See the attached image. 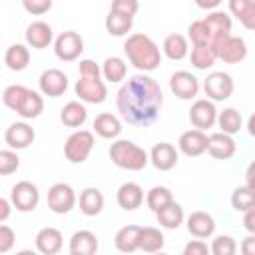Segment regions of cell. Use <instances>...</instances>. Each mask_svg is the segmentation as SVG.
<instances>
[{
	"instance_id": "47",
	"label": "cell",
	"mask_w": 255,
	"mask_h": 255,
	"mask_svg": "<svg viewBox=\"0 0 255 255\" xmlns=\"http://www.w3.org/2000/svg\"><path fill=\"white\" fill-rule=\"evenodd\" d=\"M78 70H80V76H88V78H100L102 76V68L94 60H82Z\"/></svg>"
},
{
	"instance_id": "26",
	"label": "cell",
	"mask_w": 255,
	"mask_h": 255,
	"mask_svg": "<svg viewBox=\"0 0 255 255\" xmlns=\"http://www.w3.org/2000/svg\"><path fill=\"white\" fill-rule=\"evenodd\" d=\"M94 131L100 137H104V139H114V137H118L122 133V122L114 114L104 112V114L96 116V120H94Z\"/></svg>"
},
{
	"instance_id": "52",
	"label": "cell",
	"mask_w": 255,
	"mask_h": 255,
	"mask_svg": "<svg viewBox=\"0 0 255 255\" xmlns=\"http://www.w3.org/2000/svg\"><path fill=\"white\" fill-rule=\"evenodd\" d=\"M223 0H195V6L201 10H215Z\"/></svg>"
},
{
	"instance_id": "16",
	"label": "cell",
	"mask_w": 255,
	"mask_h": 255,
	"mask_svg": "<svg viewBox=\"0 0 255 255\" xmlns=\"http://www.w3.org/2000/svg\"><path fill=\"white\" fill-rule=\"evenodd\" d=\"M149 161H151V165H153L155 169H159V171H169V169H173L175 163H177V149H175L171 143H167V141H159V143H155V145L151 147V151H149Z\"/></svg>"
},
{
	"instance_id": "6",
	"label": "cell",
	"mask_w": 255,
	"mask_h": 255,
	"mask_svg": "<svg viewBox=\"0 0 255 255\" xmlns=\"http://www.w3.org/2000/svg\"><path fill=\"white\" fill-rule=\"evenodd\" d=\"M213 44H215V50H217V58L225 64H239L247 58V44L239 36L229 34V36H225V38H221Z\"/></svg>"
},
{
	"instance_id": "30",
	"label": "cell",
	"mask_w": 255,
	"mask_h": 255,
	"mask_svg": "<svg viewBox=\"0 0 255 255\" xmlns=\"http://www.w3.org/2000/svg\"><path fill=\"white\" fill-rule=\"evenodd\" d=\"M4 64L12 72H22L30 64V52L24 44H12L4 54Z\"/></svg>"
},
{
	"instance_id": "44",
	"label": "cell",
	"mask_w": 255,
	"mask_h": 255,
	"mask_svg": "<svg viewBox=\"0 0 255 255\" xmlns=\"http://www.w3.org/2000/svg\"><path fill=\"white\" fill-rule=\"evenodd\" d=\"M22 6L32 16H42L52 8V0H22Z\"/></svg>"
},
{
	"instance_id": "11",
	"label": "cell",
	"mask_w": 255,
	"mask_h": 255,
	"mask_svg": "<svg viewBox=\"0 0 255 255\" xmlns=\"http://www.w3.org/2000/svg\"><path fill=\"white\" fill-rule=\"evenodd\" d=\"M38 86H40V92L44 96L60 98L68 90V76L62 70H58V68H50V70H44L40 74Z\"/></svg>"
},
{
	"instance_id": "46",
	"label": "cell",
	"mask_w": 255,
	"mask_h": 255,
	"mask_svg": "<svg viewBox=\"0 0 255 255\" xmlns=\"http://www.w3.org/2000/svg\"><path fill=\"white\" fill-rule=\"evenodd\" d=\"M16 241V233L8 225H0V253H8Z\"/></svg>"
},
{
	"instance_id": "45",
	"label": "cell",
	"mask_w": 255,
	"mask_h": 255,
	"mask_svg": "<svg viewBox=\"0 0 255 255\" xmlns=\"http://www.w3.org/2000/svg\"><path fill=\"white\" fill-rule=\"evenodd\" d=\"M110 10L133 18L135 12L139 10V2H137V0H112V8H110Z\"/></svg>"
},
{
	"instance_id": "14",
	"label": "cell",
	"mask_w": 255,
	"mask_h": 255,
	"mask_svg": "<svg viewBox=\"0 0 255 255\" xmlns=\"http://www.w3.org/2000/svg\"><path fill=\"white\" fill-rule=\"evenodd\" d=\"M207 139L209 135L203 133V129H187L179 135V141H177V147L183 155L187 157H197L201 153L207 151Z\"/></svg>"
},
{
	"instance_id": "40",
	"label": "cell",
	"mask_w": 255,
	"mask_h": 255,
	"mask_svg": "<svg viewBox=\"0 0 255 255\" xmlns=\"http://www.w3.org/2000/svg\"><path fill=\"white\" fill-rule=\"evenodd\" d=\"M187 36H189V40H191L193 46L213 42L211 30H209V26L205 24V20H195V22H191L189 28H187Z\"/></svg>"
},
{
	"instance_id": "37",
	"label": "cell",
	"mask_w": 255,
	"mask_h": 255,
	"mask_svg": "<svg viewBox=\"0 0 255 255\" xmlns=\"http://www.w3.org/2000/svg\"><path fill=\"white\" fill-rule=\"evenodd\" d=\"M217 126H219L221 131L233 135V133H237V131L241 129V126H243L241 114H239L235 108H225L223 112L217 114Z\"/></svg>"
},
{
	"instance_id": "3",
	"label": "cell",
	"mask_w": 255,
	"mask_h": 255,
	"mask_svg": "<svg viewBox=\"0 0 255 255\" xmlns=\"http://www.w3.org/2000/svg\"><path fill=\"white\" fill-rule=\"evenodd\" d=\"M110 159L120 169L139 171L149 163V153L129 139H118L110 145Z\"/></svg>"
},
{
	"instance_id": "2",
	"label": "cell",
	"mask_w": 255,
	"mask_h": 255,
	"mask_svg": "<svg viewBox=\"0 0 255 255\" xmlns=\"http://www.w3.org/2000/svg\"><path fill=\"white\" fill-rule=\"evenodd\" d=\"M124 52L133 68L139 72H153L161 64V52L157 44L145 34H131L124 42Z\"/></svg>"
},
{
	"instance_id": "53",
	"label": "cell",
	"mask_w": 255,
	"mask_h": 255,
	"mask_svg": "<svg viewBox=\"0 0 255 255\" xmlns=\"http://www.w3.org/2000/svg\"><path fill=\"white\" fill-rule=\"evenodd\" d=\"M10 203L12 201H8L6 197L0 199V221H6L8 219V215H10Z\"/></svg>"
},
{
	"instance_id": "32",
	"label": "cell",
	"mask_w": 255,
	"mask_h": 255,
	"mask_svg": "<svg viewBox=\"0 0 255 255\" xmlns=\"http://www.w3.org/2000/svg\"><path fill=\"white\" fill-rule=\"evenodd\" d=\"M163 54L169 58V60H173V62H179V60H183L185 56H187V52H189V46H187V40H185V36H181V34H169V36H165V40H163Z\"/></svg>"
},
{
	"instance_id": "15",
	"label": "cell",
	"mask_w": 255,
	"mask_h": 255,
	"mask_svg": "<svg viewBox=\"0 0 255 255\" xmlns=\"http://www.w3.org/2000/svg\"><path fill=\"white\" fill-rule=\"evenodd\" d=\"M34 137H36V131L26 122H16V124L8 126L4 131V141L12 149H26L34 141Z\"/></svg>"
},
{
	"instance_id": "54",
	"label": "cell",
	"mask_w": 255,
	"mask_h": 255,
	"mask_svg": "<svg viewBox=\"0 0 255 255\" xmlns=\"http://www.w3.org/2000/svg\"><path fill=\"white\" fill-rule=\"evenodd\" d=\"M247 131H249L251 137H255V114H251L249 120H247Z\"/></svg>"
},
{
	"instance_id": "50",
	"label": "cell",
	"mask_w": 255,
	"mask_h": 255,
	"mask_svg": "<svg viewBox=\"0 0 255 255\" xmlns=\"http://www.w3.org/2000/svg\"><path fill=\"white\" fill-rule=\"evenodd\" d=\"M243 227L249 233H255V207H251L249 211H245V215H243Z\"/></svg>"
},
{
	"instance_id": "7",
	"label": "cell",
	"mask_w": 255,
	"mask_h": 255,
	"mask_svg": "<svg viewBox=\"0 0 255 255\" xmlns=\"http://www.w3.org/2000/svg\"><path fill=\"white\" fill-rule=\"evenodd\" d=\"M10 201L12 205L22 211V213H28V211H34L38 207V201H40V191L38 187L32 183V181H18L12 191H10Z\"/></svg>"
},
{
	"instance_id": "42",
	"label": "cell",
	"mask_w": 255,
	"mask_h": 255,
	"mask_svg": "<svg viewBox=\"0 0 255 255\" xmlns=\"http://www.w3.org/2000/svg\"><path fill=\"white\" fill-rule=\"evenodd\" d=\"M209 249H211L213 255H235L237 243H235V239L229 237V235H217V237L213 239V243H211Z\"/></svg>"
},
{
	"instance_id": "10",
	"label": "cell",
	"mask_w": 255,
	"mask_h": 255,
	"mask_svg": "<svg viewBox=\"0 0 255 255\" xmlns=\"http://www.w3.org/2000/svg\"><path fill=\"white\" fill-rule=\"evenodd\" d=\"M74 90H76V96L86 104H102L108 96V88L100 78L80 76Z\"/></svg>"
},
{
	"instance_id": "36",
	"label": "cell",
	"mask_w": 255,
	"mask_h": 255,
	"mask_svg": "<svg viewBox=\"0 0 255 255\" xmlns=\"http://www.w3.org/2000/svg\"><path fill=\"white\" fill-rule=\"evenodd\" d=\"M102 74H104V78H106L108 82L118 84V82H122V80L126 78L128 66H126V62H124L122 58L110 56V58H106L104 64H102Z\"/></svg>"
},
{
	"instance_id": "43",
	"label": "cell",
	"mask_w": 255,
	"mask_h": 255,
	"mask_svg": "<svg viewBox=\"0 0 255 255\" xmlns=\"http://www.w3.org/2000/svg\"><path fill=\"white\" fill-rule=\"evenodd\" d=\"M20 167V157L12 149H2L0 151V173L10 175Z\"/></svg>"
},
{
	"instance_id": "8",
	"label": "cell",
	"mask_w": 255,
	"mask_h": 255,
	"mask_svg": "<svg viewBox=\"0 0 255 255\" xmlns=\"http://www.w3.org/2000/svg\"><path fill=\"white\" fill-rule=\"evenodd\" d=\"M233 78L225 72H211L205 82H203V90H205V96L213 102H223V100H229L231 94H233Z\"/></svg>"
},
{
	"instance_id": "41",
	"label": "cell",
	"mask_w": 255,
	"mask_h": 255,
	"mask_svg": "<svg viewBox=\"0 0 255 255\" xmlns=\"http://www.w3.org/2000/svg\"><path fill=\"white\" fill-rule=\"evenodd\" d=\"M26 92H28L26 86H20V84H12V86H8V88L4 90V94H2V102H4V106L16 112V108H18V104H20V100L24 98Z\"/></svg>"
},
{
	"instance_id": "12",
	"label": "cell",
	"mask_w": 255,
	"mask_h": 255,
	"mask_svg": "<svg viewBox=\"0 0 255 255\" xmlns=\"http://www.w3.org/2000/svg\"><path fill=\"white\" fill-rule=\"evenodd\" d=\"M169 90L179 98V100H193L199 92V80L185 70L173 72L169 78Z\"/></svg>"
},
{
	"instance_id": "29",
	"label": "cell",
	"mask_w": 255,
	"mask_h": 255,
	"mask_svg": "<svg viewBox=\"0 0 255 255\" xmlns=\"http://www.w3.org/2000/svg\"><path fill=\"white\" fill-rule=\"evenodd\" d=\"M217 58V50H215V44L209 42V44H199V46H193L191 50V66L195 70H207L215 64Z\"/></svg>"
},
{
	"instance_id": "51",
	"label": "cell",
	"mask_w": 255,
	"mask_h": 255,
	"mask_svg": "<svg viewBox=\"0 0 255 255\" xmlns=\"http://www.w3.org/2000/svg\"><path fill=\"white\" fill-rule=\"evenodd\" d=\"M245 185L255 189V161H251L245 169Z\"/></svg>"
},
{
	"instance_id": "23",
	"label": "cell",
	"mask_w": 255,
	"mask_h": 255,
	"mask_svg": "<svg viewBox=\"0 0 255 255\" xmlns=\"http://www.w3.org/2000/svg\"><path fill=\"white\" fill-rule=\"evenodd\" d=\"M98 251V239L92 231L80 229L70 237V253L72 255H92Z\"/></svg>"
},
{
	"instance_id": "19",
	"label": "cell",
	"mask_w": 255,
	"mask_h": 255,
	"mask_svg": "<svg viewBox=\"0 0 255 255\" xmlns=\"http://www.w3.org/2000/svg\"><path fill=\"white\" fill-rule=\"evenodd\" d=\"M207 151L215 159H229V157L235 155V141L225 131L211 133L209 139H207Z\"/></svg>"
},
{
	"instance_id": "17",
	"label": "cell",
	"mask_w": 255,
	"mask_h": 255,
	"mask_svg": "<svg viewBox=\"0 0 255 255\" xmlns=\"http://www.w3.org/2000/svg\"><path fill=\"white\" fill-rule=\"evenodd\" d=\"M26 44L30 48H36V50H44L52 44L54 40V32H52V26L38 20V22H32L28 28H26Z\"/></svg>"
},
{
	"instance_id": "20",
	"label": "cell",
	"mask_w": 255,
	"mask_h": 255,
	"mask_svg": "<svg viewBox=\"0 0 255 255\" xmlns=\"http://www.w3.org/2000/svg\"><path fill=\"white\" fill-rule=\"evenodd\" d=\"M62 243H64V237H62L60 229H56V227H44L36 233V249L44 255L60 253Z\"/></svg>"
},
{
	"instance_id": "5",
	"label": "cell",
	"mask_w": 255,
	"mask_h": 255,
	"mask_svg": "<svg viewBox=\"0 0 255 255\" xmlns=\"http://www.w3.org/2000/svg\"><path fill=\"white\" fill-rule=\"evenodd\" d=\"M82 52H84V40L78 32H72V30L62 32L54 40V54L62 62H74L80 58Z\"/></svg>"
},
{
	"instance_id": "25",
	"label": "cell",
	"mask_w": 255,
	"mask_h": 255,
	"mask_svg": "<svg viewBox=\"0 0 255 255\" xmlns=\"http://www.w3.org/2000/svg\"><path fill=\"white\" fill-rule=\"evenodd\" d=\"M229 12L243 28L255 30V0H229Z\"/></svg>"
},
{
	"instance_id": "27",
	"label": "cell",
	"mask_w": 255,
	"mask_h": 255,
	"mask_svg": "<svg viewBox=\"0 0 255 255\" xmlns=\"http://www.w3.org/2000/svg\"><path fill=\"white\" fill-rule=\"evenodd\" d=\"M104 209V195L100 189L96 187H86L80 193V211L88 217H96L100 215Z\"/></svg>"
},
{
	"instance_id": "13",
	"label": "cell",
	"mask_w": 255,
	"mask_h": 255,
	"mask_svg": "<svg viewBox=\"0 0 255 255\" xmlns=\"http://www.w3.org/2000/svg\"><path fill=\"white\" fill-rule=\"evenodd\" d=\"M189 122L197 129H207L217 122V110L213 100H195L189 108Z\"/></svg>"
},
{
	"instance_id": "9",
	"label": "cell",
	"mask_w": 255,
	"mask_h": 255,
	"mask_svg": "<svg viewBox=\"0 0 255 255\" xmlns=\"http://www.w3.org/2000/svg\"><path fill=\"white\" fill-rule=\"evenodd\" d=\"M76 205V193L72 189V185L68 183H54L50 189H48V207L50 211L58 213V215H64V213H70Z\"/></svg>"
},
{
	"instance_id": "22",
	"label": "cell",
	"mask_w": 255,
	"mask_h": 255,
	"mask_svg": "<svg viewBox=\"0 0 255 255\" xmlns=\"http://www.w3.org/2000/svg\"><path fill=\"white\" fill-rule=\"evenodd\" d=\"M139 235H141L139 225H124L122 229H118L114 237V245L122 253H133L139 249Z\"/></svg>"
},
{
	"instance_id": "21",
	"label": "cell",
	"mask_w": 255,
	"mask_h": 255,
	"mask_svg": "<svg viewBox=\"0 0 255 255\" xmlns=\"http://www.w3.org/2000/svg\"><path fill=\"white\" fill-rule=\"evenodd\" d=\"M187 231L197 239L211 237L215 231V219L207 211H193L187 217Z\"/></svg>"
},
{
	"instance_id": "4",
	"label": "cell",
	"mask_w": 255,
	"mask_h": 255,
	"mask_svg": "<svg viewBox=\"0 0 255 255\" xmlns=\"http://www.w3.org/2000/svg\"><path fill=\"white\" fill-rule=\"evenodd\" d=\"M94 149V133L88 129L74 131L64 143V155L70 163H84Z\"/></svg>"
},
{
	"instance_id": "34",
	"label": "cell",
	"mask_w": 255,
	"mask_h": 255,
	"mask_svg": "<svg viewBox=\"0 0 255 255\" xmlns=\"http://www.w3.org/2000/svg\"><path fill=\"white\" fill-rule=\"evenodd\" d=\"M133 26V18L131 16H126V14H120V12H114L110 10V14L106 16V30L110 36H126Z\"/></svg>"
},
{
	"instance_id": "31",
	"label": "cell",
	"mask_w": 255,
	"mask_h": 255,
	"mask_svg": "<svg viewBox=\"0 0 255 255\" xmlns=\"http://www.w3.org/2000/svg\"><path fill=\"white\" fill-rule=\"evenodd\" d=\"M60 120L68 128H80L88 120V110L80 102H68L60 112Z\"/></svg>"
},
{
	"instance_id": "49",
	"label": "cell",
	"mask_w": 255,
	"mask_h": 255,
	"mask_svg": "<svg viewBox=\"0 0 255 255\" xmlns=\"http://www.w3.org/2000/svg\"><path fill=\"white\" fill-rule=\"evenodd\" d=\"M241 253L243 255H255V233H251L249 237H245L241 241Z\"/></svg>"
},
{
	"instance_id": "48",
	"label": "cell",
	"mask_w": 255,
	"mask_h": 255,
	"mask_svg": "<svg viewBox=\"0 0 255 255\" xmlns=\"http://www.w3.org/2000/svg\"><path fill=\"white\" fill-rule=\"evenodd\" d=\"M211 249L201 241V239H193L183 247V255H207Z\"/></svg>"
},
{
	"instance_id": "33",
	"label": "cell",
	"mask_w": 255,
	"mask_h": 255,
	"mask_svg": "<svg viewBox=\"0 0 255 255\" xmlns=\"http://www.w3.org/2000/svg\"><path fill=\"white\" fill-rule=\"evenodd\" d=\"M157 223L165 229H177L183 223V207L177 201H171L169 205H165L163 209H159L155 213Z\"/></svg>"
},
{
	"instance_id": "35",
	"label": "cell",
	"mask_w": 255,
	"mask_h": 255,
	"mask_svg": "<svg viewBox=\"0 0 255 255\" xmlns=\"http://www.w3.org/2000/svg\"><path fill=\"white\" fill-rule=\"evenodd\" d=\"M163 233L157 227H141V235H139V249L145 253H155L163 249Z\"/></svg>"
},
{
	"instance_id": "39",
	"label": "cell",
	"mask_w": 255,
	"mask_h": 255,
	"mask_svg": "<svg viewBox=\"0 0 255 255\" xmlns=\"http://www.w3.org/2000/svg\"><path fill=\"white\" fill-rule=\"evenodd\" d=\"M231 205L235 211H249L251 207H255V189L247 187V185H241V187H235L233 193H231Z\"/></svg>"
},
{
	"instance_id": "24",
	"label": "cell",
	"mask_w": 255,
	"mask_h": 255,
	"mask_svg": "<svg viewBox=\"0 0 255 255\" xmlns=\"http://www.w3.org/2000/svg\"><path fill=\"white\" fill-rule=\"evenodd\" d=\"M203 20H205V24H207L209 30H211L213 42H217V40H221V38H225V36L231 34L233 22H231V16H229V14H225V12H221V10H213V12L207 14Z\"/></svg>"
},
{
	"instance_id": "38",
	"label": "cell",
	"mask_w": 255,
	"mask_h": 255,
	"mask_svg": "<svg viewBox=\"0 0 255 255\" xmlns=\"http://www.w3.org/2000/svg\"><path fill=\"white\" fill-rule=\"evenodd\" d=\"M173 201V195H171V191L165 187V185H155V187H151L149 191H147V195H145V203H147V207L153 211V213H157L159 209H163L165 205H169Z\"/></svg>"
},
{
	"instance_id": "18",
	"label": "cell",
	"mask_w": 255,
	"mask_h": 255,
	"mask_svg": "<svg viewBox=\"0 0 255 255\" xmlns=\"http://www.w3.org/2000/svg\"><path fill=\"white\" fill-rule=\"evenodd\" d=\"M116 201L122 209L126 211H133L137 209L141 203H143V189L139 183L135 181H128V183H122L118 193H116Z\"/></svg>"
},
{
	"instance_id": "1",
	"label": "cell",
	"mask_w": 255,
	"mask_h": 255,
	"mask_svg": "<svg viewBox=\"0 0 255 255\" xmlns=\"http://www.w3.org/2000/svg\"><path fill=\"white\" fill-rule=\"evenodd\" d=\"M116 106L122 120L135 128L151 126L161 112L163 94L159 84L145 72L128 78L116 96Z\"/></svg>"
},
{
	"instance_id": "28",
	"label": "cell",
	"mask_w": 255,
	"mask_h": 255,
	"mask_svg": "<svg viewBox=\"0 0 255 255\" xmlns=\"http://www.w3.org/2000/svg\"><path fill=\"white\" fill-rule=\"evenodd\" d=\"M42 110H44L42 96L38 92H34V90H28L24 94V98L20 100V104L16 108V114L22 116L24 120H34V118H38L42 114Z\"/></svg>"
}]
</instances>
